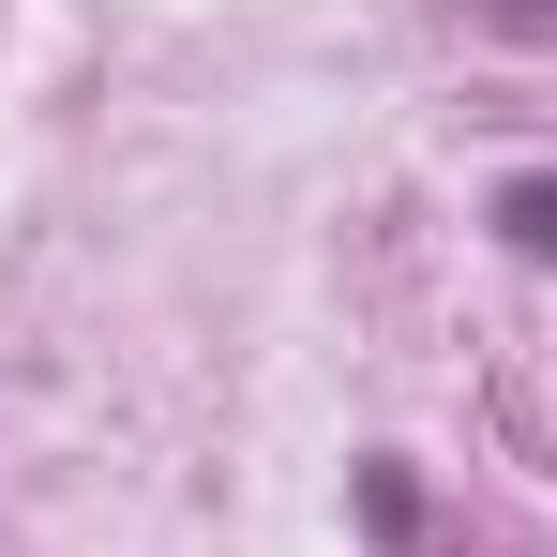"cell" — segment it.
<instances>
[{
    "instance_id": "obj_1",
    "label": "cell",
    "mask_w": 557,
    "mask_h": 557,
    "mask_svg": "<svg viewBox=\"0 0 557 557\" xmlns=\"http://www.w3.org/2000/svg\"><path fill=\"white\" fill-rule=\"evenodd\" d=\"M497 226H512V257H543V272H557V182H512V196H497Z\"/></svg>"
}]
</instances>
